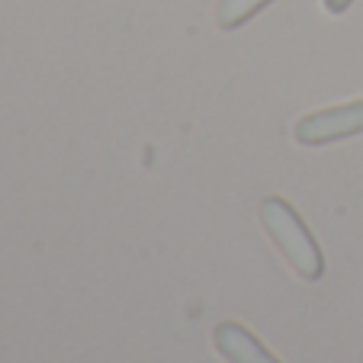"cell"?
I'll return each instance as SVG.
<instances>
[{"label":"cell","instance_id":"6da1fadb","mask_svg":"<svg viewBox=\"0 0 363 363\" xmlns=\"http://www.w3.org/2000/svg\"><path fill=\"white\" fill-rule=\"evenodd\" d=\"M261 222L264 232L270 235V241L277 245V251L286 257V264L302 277V280H318L325 274V257L318 241L312 238V232L306 228V222L299 219L293 206L280 196H267L261 203Z\"/></svg>","mask_w":363,"mask_h":363},{"label":"cell","instance_id":"7a4b0ae2","mask_svg":"<svg viewBox=\"0 0 363 363\" xmlns=\"http://www.w3.org/2000/svg\"><path fill=\"white\" fill-rule=\"evenodd\" d=\"M363 132V100H350L331 110H318L302 116L293 125V138L306 148H318V145H331L341 138L360 135Z\"/></svg>","mask_w":363,"mask_h":363},{"label":"cell","instance_id":"3957f363","mask_svg":"<svg viewBox=\"0 0 363 363\" xmlns=\"http://www.w3.org/2000/svg\"><path fill=\"white\" fill-rule=\"evenodd\" d=\"M213 344L228 363H280L267 347H264L245 325L238 322H219L213 331Z\"/></svg>","mask_w":363,"mask_h":363},{"label":"cell","instance_id":"277c9868","mask_svg":"<svg viewBox=\"0 0 363 363\" xmlns=\"http://www.w3.org/2000/svg\"><path fill=\"white\" fill-rule=\"evenodd\" d=\"M270 0H219L216 7V23L222 29H238L251 20L257 10H264Z\"/></svg>","mask_w":363,"mask_h":363},{"label":"cell","instance_id":"5b68a950","mask_svg":"<svg viewBox=\"0 0 363 363\" xmlns=\"http://www.w3.org/2000/svg\"><path fill=\"white\" fill-rule=\"evenodd\" d=\"M350 4H354V0H325V10H328V13H344Z\"/></svg>","mask_w":363,"mask_h":363}]
</instances>
